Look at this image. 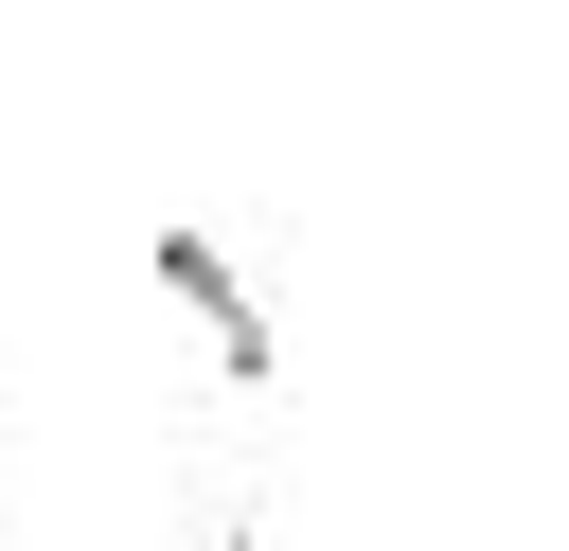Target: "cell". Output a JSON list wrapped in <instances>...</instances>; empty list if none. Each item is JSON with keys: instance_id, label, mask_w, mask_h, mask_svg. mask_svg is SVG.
Returning a JSON list of instances; mask_svg holds the SVG:
<instances>
[{"instance_id": "7a4b0ae2", "label": "cell", "mask_w": 569, "mask_h": 551, "mask_svg": "<svg viewBox=\"0 0 569 551\" xmlns=\"http://www.w3.org/2000/svg\"><path fill=\"white\" fill-rule=\"evenodd\" d=\"M213 551H231V533H213Z\"/></svg>"}, {"instance_id": "6da1fadb", "label": "cell", "mask_w": 569, "mask_h": 551, "mask_svg": "<svg viewBox=\"0 0 569 551\" xmlns=\"http://www.w3.org/2000/svg\"><path fill=\"white\" fill-rule=\"evenodd\" d=\"M160 284H178V320L213 338V373H231V391H267V373H284V338H267V302L231 284V249H213V231H160Z\"/></svg>"}]
</instances>
